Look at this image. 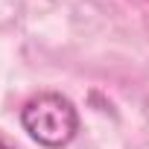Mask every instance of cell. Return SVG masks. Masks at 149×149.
<instances>
[{
	"label": "cell",
	"mask_w": 149,
	"mask_h": 149,
	"mask_svg": "<svg viewBox=\"0 0 149 149\" xmlns=\"http://www.w3.org/2000/svg\"><path fill=\"white\" fill-rule=\"evenodd\" d=\"M21 123L32 134V140H38L41 146L58 149L73 140L79 129V114L73 102L61 94H38L24 105Z\"/></svg>",
	"instance_id": "obj_1"
},
{
	"label": "cell",
	"mask_w": 149,
	"mask_h": 149,
	"mask_svg": "<svg viewBox=\"0 0 149 149\" xmlns=\"http://www.w3.org/2000/svg\"><path fill=\"white\" fill-rule=\"evenodd\" d=\"M0 149H12V146H6V143H3V140H0Z\"/></svg>",
	"instance_id": "obj_2"
}]
</instances>
